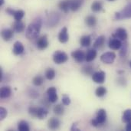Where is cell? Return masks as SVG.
<instances>
[{"instance_id": "1", "label": "cell", "mask_w": 131, "mask_h": 131, "mask_svg": "<svg viewBox=\"0 0 131 131\" xmlns=\"http://www.w3.org/2000/svg\"><path fill=\"white\" fill-rule=\"evenodd\" d=\"M41 25L42 22L40 18H36L31 23H30L25 31V35L27 38L30 40L36 38L40 33Z\"/></svg>"}, {"instance_id": "2", "label": "cell", "mask_w": 131, "mask_h": 131, "mask_svg": "<svg viewBox=\"0 0 131 131\" xmlns=\"http://www.w3.org/2000/svg\"><path fill=\"white\" fill-rule=\"evenodd\" d=\"M28 113L33 117L38 118L39 120L45 119L48 115V110L42 107H30L28 108Z\"/></svg>"}, {"instance_id": "3", "label": "cell", "mask_w": 131, "mask_h": 131, "mask_svg": "<svg viewBox=\"0 0 131 131\" xmlns=\"http://www.w3.org/2000/svg\"><path fill=\"white\" fill-rule=\"evenodd\" d=\"M107 120V113L104 109H100L96 114V117L91 121L92 126L97 127L101 125H103Z\"/></svg>"}, {"instance_id": "4", "label": "cell", "mask_w": 131, "mask_h": 131, "mask_svg": "<svg viewBox=\"0 0 131 131\" xmlns=\"http://www.w3.org/2000/svg\"><path fill=\"white\" fill-rule=\"evenodd\" d=\"M131 18V2L127 4L125 8L119 12L115 13V19L121 20L124 18Z\"/></svg>"}, {"instance_id": "5", "label": "cell", "mask_w": 131, "mask_h": 131, "mask_svg": "<svg viewBox=\"0 0 131 131\" xmlns=\"http://www.w3.org/2000/svg\"><path fill=\"white\" fill-rule=\"evenodd\" d=\"M68 60V54L62 51H56L53 54V61L57 64L65 63Z\"/></svg>"}, {"instance_id": "6", "label": "cell", "mask_w": 131, "mask_h": 131, "mask_svg": "<svg viewBox=\"0 0 131 131\" xmlns=\"http://www.w3.org/2000/svg\"><path fill=\"white\" fill-rule=\"evenodd\" d=\"M116 58V54L114 52L109 51V52H105L101 56V61L107 64H113L114 60Z\"/></svg>"}, {"instance_id": "7", "label": "cell", "mask_w": 131, "mask_h": 131, "mask_svg": "<svg viewBox=\"0 0 131 131\" xmlns=\"http://www.w3.org/2000/svg\"><path fill=\"white\" fill-rule=\"evenodd\" d=\"M113 37L114 38H118L120 39L121 41H126L128 38V34H127V31L125 28H117L114 34H113Z\"/></svg>"}, {"instance_id": "8", "label": "cell", "mask_w": 131, "mask_h": 131, "mask_svg": "<svg viewBox=\"0 0 131 131\" xmlns=\"http://www.w3.org/2000/svg\"><path fill=\"white\" fill-rule=\"evenodd\" d=\"M106 79V74L104 71H97L92 74V80L96 84H103Z\"/></svg>"}, {"instance_id": "9", "label": "cell", "mask_w": 131, "mask_h": 131, "mask_svg": "<svg viewBox=\"0 0 131 131\" xmlns=\"http://www.w3.org/2000/svg\"><path fill=\"white\" fill-rule=\"evenodd\" d=\"M71 57L78 63H82L86 59V54L82 50H76L71 52Z\"/></svg>"}, {"instance_id": "10", "label": "cell", "mask_w": 131, "mask_h": 131, "mask_svg": "<svg viewBox=\"0 0 131 131\" xmlns=\"http://www.w3.org/2000/svg\"><path fill=\"white\" fill-rule=\"evenodd\" d=\"M47 96H48V100L50 103H55L58 97L57 94V90L54 87H51L47 90Z\"/></svg>"}, {"instance_id": "11", "label": "cell", "mask_w": 131, "mask_h": 131, "mask_svg": "<svg viewBox=\"0 0 131 131\" xmlns=\"http://www.w3.org/2000/svg\"><path fill=\"white\" fill-rule=\"evenodd\" d=\"M48 45H49V42H48L47 35H43V36L40 37L38 39L37 42H36L37 48L39 50H45V49H46L48 48Z\"/></svg>"}, {"instance_id": "12", "label": "cell", "mask_w": 131, "mask_h": 131, "mask_svg": "<svg viewBox=\"0 0 131 131\" xmlns=\"http://www.w3.org/2000/svg\"><path fill=\"white\" fill-rule=\"evenodd\" d=\"M68 39H69V35H68V28L67 27H64L62 28V29L58 34V40L61 43L64 44L68 41Z\"/></svg>"}, {"instance_id": "13", "label": "cell", "mask_w": 131, "mask_h": 131, "mask_svg": "<svg viewBox=\"0 0 131 131\" xmlns=\"http://www.w3.org/2000/svg\"><path fill=\"white\" fill-rule=\"evenodd\" d=\"M108 46L112 50H119L122 46V42L120 39L113 37L112 38L110 39Z\"/></svg>"}, {"instance_id": "14", "label": "cell", "mask_w": 131, "mask_h": 131, "mask_svg": "<svg viewBox=\"0 0 131 131\" xmlns=\"http://www.w3.org/2000/svg\"><path fill=\"white\" fill-rule=\"evenodd\" d=\"M1 36L4 41H9L12 39V38L14 36V31L12 29H8V28L3 29L1 31Z\"/></svg>"}, {"instance_id": "15", "label": "cell", "mask_w": 131, "mask_h": 131, "mask_svg": "<svg viewBox=\"0 0 131 131\" xmlns=\"http://www.w3.org/2000/svg\"><path fill=\"white\" fill-rule=\"evenodd\" d=\"M24 51H25V48L21 42H20V41L15 42V44L13 45V50H12L13 54L15 55H20V54H23Z\"/></svg>"}, {"instance_id": "16", "label": "cell", "mask_w": 131, "mask_h": 131, "mask_svg": "<svg viewBox=\"0 0 131 131\" xmlns=\"http://www.w3.org/2000/svg\"><path fill=\"white\" fill-rule=\"evenodd\" d=\"M48 127L50 130H54L59 128L60 127V121L58 118L51 117L48 121Z\"/></svg>"}, {"instance_id": "17", "label": "cell", "mask_w": 131, "mask_h": 131, "mask_svg": "<svg viewBox=\"0 0 131 131\" xmlns=\"http://www.w3.org/2000/svg\"><path fill=\"white\" fill-rule=\"evenodd\" d=\"M25 29V25L21 21H15L12 25V30L15 32L21 33Z\"/></svg>"}, {"instance_id": "18", "label": "cell", "mask_w": 131, "mask_h": 131, "mask_svg": "<svg viewBox=\"0 0 131 131\" xmlns=\"http://www.w3.org/2000/svg\"><path fill=\"white\" fill-rule=\"evenodd\" d=\"M71 0H63L59 2L58 6L61 10H62L64 13H68L71 9Z\"/></svg>"}, {"instance_id": "19", "label": "cell", "mask_w": 131, "mask_h": 131, "mask_svg": "<svg viewBox=\"0 0 131 131\" xmlns=\"http://www.w3.org/2000/svg\"><path fill=\"white\" fill-rule=\"evenodd\" d=\"M12 94V90L9 87L4 86L0 90V97L2 99L8 98Z\"/></svg>"}, {"instance_id": "20", "label": "cell", "mask_w": 131, "mask_h": 131, "mask_svg": "<svg viewBox=\"0 0 131 131\" xmlns=\"http://www.w3.org/2000/svg\"><path fill=\"white\" fill-rule=\"evenodd\" d=\"M59 15L58 13H55V12H53L51 14H50L49 15V18L48 19V25H51V26H54L56 24H58V21H59Z\"/></svg>"}, {"instance_id": "21", "label": "cell", "mask_w": 131, "mask_h": 131, "mask_svg": "<svg viewBox=\"0 0 131 131\" xmlns=\"http://www.w3.org/2000/svg\"><path fill=\"white\" fill-rule=\"evenodd\" d=\"M84 0H71V10L77 12L83 5Z\"/></svg>"}, {"instance_id": "22", "label": "cell", "mask_w": 131, "mask_h": 131, "mask_svg": "<svg viewBox=\"0 0 131 131\" xmlns=\"http://www.w3.org/2000/svg\"><path fill=\"white\" fill-rule=\"evenodd\" d=\"M80 44L82 47L87 48L91 45V35H84L80 39Z\"/></svg>"}, {"instance_id": "23", "label": "cell", "mask_w": 131, "mask_h": 131, "mask_svg": "<svg viewBox=\"0 0 131 131\" xmlns=\"http://www.w3.org/2000/svg\"><path fill=\"white\" fill-rule=\"evenodd\" d=\"M97 54V51L95 49H89L86 54L85 61L87 62H91V61H94L96 58Z\"/></svg>"}, {"instance_id": "24", "label": "cell", "mask_w": 131, "mask_h": 131, "mask_svg": "<svg viewBox=\"0 0 131 131\" xmlns=\"http://www.w3.org/2000/svg\"><path fill=\"white\" fill-rule=\"evenodd\" d=\"M106 38L104 35H101L99 36L94 41V48H101L105 43Z\"/></svg>"}, {"instance_id": "25", "label": "cell", "mask_w": 131, "mask_h": 131, "mask_svg": "<svg viewBox=\"0 0 131 131\" xmlns=\"http://www.w3.org/2000/svg\"><path fill=\"white\" fill-rule=\"evenodd\" d=\"M85 23L88 27H94L97 25V18L94 15H88L85 18Z\"/></svg>"}, {"instance_id": "26", "label": "cell", "mask_w": 131, "mask_h": 131, "mask_svg": "<svg viewBox=\"0 0 131 131\" xmlns=\"http://www.w3.org/2000/svg\"><path fill=\"white\" fill-rule=\"evenodd\" d=\"M103 8V4L100 1H94L91 4V10L94 12H100Z\"/></svg>"}, {"instance_id": "27", "label": "cell", "mask_w": 131, "mask_h": 131, "mask_svg": "<svg viewBox=\"0 0 131 131\" xmlns=\"http://www.w3.org/2000/svg\"><path fill=\"white\" fill-rule=\"evenodd\" d=\"M18 130L19 131H29L30 127L28 124L25 121H21L18 124Z\"/></svg>"}, {"instance_id": "28", "label": "cell", "mask_w": 131, "mask_h": 131, "mask_svg": "<svg viewBox=\"0 0 131 131\" xmlns=\"http://www.w3.org/2000/svg\"><path fill=\"white\" fill-rule=\"evenodd\" d=\"M122 121L123 122L127 124L131 121V109H127L126 110L124 114H123V117H122Z\"/></svg>"}, {"instance_id": "29", "label": "cell", "mask_w": 131, "mask_h": 131, "mask_svg": "<svg viewBox=\"0 0 131 131\" xmlns=\"http://www.w3.org/2000/svg\"><path fill=\"white\" fill-rule=\"evenodd\" d=\"M32 83L35 86L39 87V86L42 85V84L44 83V78L41 75H37L33 78Z\"/></svg>"}, {"instance_id": "30", "label": "cell", "mask_w": 131, "mask_h": 131, "mask_svg": "<svg viewBox=\"0 0 131 131\" xmlns=\"http://www.w3.org/2000/svg\"><path fill=\"white\" fill-rule=\"evenodd\" d=\"M64 105V104H63ZM63 105L61 104H57L53 108V111L54 113L56 114V115H58V116H61L64 114V108L63 107Z\"/></svg>"}, {"instance_id": "31", "label": "cell", "mask_w": 131, "mask_h": 131, "mask_svg": "<svg viewBox=\"0 0 131 131\" xmlns=\"http://www.w3.org/2000/svg\"><path fill=\"white\" fill-rule=\"evenodd\" d=\"M106 94H107V89H106V88L102 87V86L98 87V88L96 89V91H95V94H96V96L98 97H104Z\"/></svg>"}, {"instance_id": "32", "label": "cell", "mask_w": 131, "mask_h": 131, "mask_svg": "<svg viewBox=\"0 0 131 131\" xmlns=\"http://www.w3.org/2000/svg\"><path fill=\"white\" fill-rule=\"evenodd\" d=\"M45 78L51 81L55 78V71L54 69L52 68H48L47 71H45Z\"/></svg>"}, {"instance_id": "33", "label": "cell", "mask_w": 131, "mask_h": 131, "mask_svg": "<svg viewBox=\"0 0 131 131\" xmlns=\"http://www.w3.org/2000/svg\"><path fill=\"white\" fill-rule=\"evenodd\" d=\"M24 15H25V12H24V11L23 10H21V9H19V10H17V11H15V13H14V18H15V21H21L22 18H23V17H24Z\"/></svg>"}, {"instance_id": "34", "label": "cell", "mask_w": 131, "mask_h": 131, "mask_svg": "<svg viewBox=\"0 0 131 131\" xmlns=\"http://www.w3.org/2000/svg\"><path fill=\"white\" fill-rule=\"evenodd\" d=\"M81 72L85 75H92L94 74V68L92 66H85L82 68Z\"/></svg>"}, {"instance_id": "35", "label": "cell", "mask_w": 131, "mask_h": 131, "mask_svg": "<svg viewBox=\"0 0 131 131\" xmlns=\"http://www.w3.org/2000/svg\"><path fill=\"white\" fill-rule=\"evenodd\" d=\"M121 51H120V56L121 57H125L127 53V50H128V45L127 42L122 44V46L121 48Z\"/></svg>"}, {"instance_id": "36", "label": "cell", "mask_w": 131, "mask_h": 131, "mask_svg": "<svg viewBox=\"0 0 131 131\" xmlns=\"http://www.w3.org/2000/svg\"><path fill=\"white\" fill-rule=\"evenodd\" d=\"M62 104L64 105H65V106L70 105V104H71V99H70V97L68 95H66V94L63 95V97H62Z\"/></svg>"}, {"instance_id": "37", "label": "cell", "mask_w": 131, "mask_h": 131, "mask_svg": "<svg viewBox=\"0 0 131 131\" xmlns=\"http://www.w3.org/2000/svg\"><path fill=\"white\" fill-rule=\"evenodd\" d=\"M7 110L4 107H0V121L4 120L7 116Z\"/></svg>"}, {"instance_id": "38", "label": "cell", "mask_w": 131, "mask_h": 131, "mask_svg": "<svg viewBox=\"0 0 131 131\" xmlns=\"http://www.w3.org/2000/svg\"><path fill=\"white\" fill-rule=\"evenodd\" d=\"M28 94H29L30 97H32V98H37V97H38V96H39L38 92H37V91H35V90H30V91L28 92Z\"/></svg>"}, {"instance_id": "39", "label": "cell", "mask_w": 131, "mask_h": 131, "mask_svg": "<svg viewBox=\"0 0 131 131\" xmlns=\"http://www.w3.org/2000/svg\"><path fill=\"white\" fill-rule=\"evenodd\" d=\"M5 12H7V14H8V15H14V13H15V10H13L12 8H8L6 10H5Z\"/></svg>"}, {"instance_id": "40", "label": "cell", "mask_w": 131, "mask_h": 131, "mask_svg": "<svg viewBox=\"0 0 131 131\" xmlns=\"http://www.w3.org/2000/svg\"><path fill=\"white\" fill-rule=\"evenodd\" d=\"M126 130L131 131V121L127 124V126H126Z\"/></svg>"}, {"instance_id": "41", "label": "cell", "mask_w": 131, "mask_h": 131, "mask_svg": "<svg viewBox=\"0 0 131 131\" xmlns=\"http://www.w3.org/2000/svg\"><path fill=\"white\" fill-rule=\"evenodd\" d=\"M77 124L75 123V124H73V126L71 127V130H78V128L77 127Z\"/></svg>"}, {"instance_id": "42", "label": "cell", "mask_w": 131, "mask_h": 131, "mask_svg": "<svg viewBox=\"0 0 131 131\" xmlns=\"http://www.w3.org/2000/svg\"><path fill=\"white\" fill-rule=\"evenodd\" d=\"M2 77H3L2 70V68H0V81H2Z\"/></svg>"}, {"instance_id": "43", "label": "cell", "mask_w": 131, "mask_h": 131, "mask_svg": "<svg viewBox=\"0 0 131 131\" xmlns=\"http://www.w3.org/2000/svg\"><path fill=\"white\" fill-rule=\"evenodd\" d=\"M4 2H5V1H4V0H0V5L2 6V5L4 4Z\"/></svg>"}, {"instance_id": "44", "label": "cell", "mask_w": 131, "mask_h": 131, "mask_svg": "<svg viewBox=\"0 0 131 131\" xmlns=\"http://www.w3.org/2000/svg\"><path fill=\"white\" fill-rule=\"evenodd\" d=\"M130 68H131V61H130Z\"/></svg>"}, {"instance_id": "45", "label": "cell", "mask_w": 131, "mask_h": 131, "mask_svg": "<svg viewBox=\"0 0 131 131\" xmlns=\"http://www.w3.org/2000/svg\"><path fill=\"white\" fill-rule=\"evenodd\" d=\"M108 1H111V2H112V1H114V0H108Z\"/></svg>"}]
</instances>
